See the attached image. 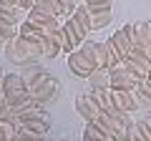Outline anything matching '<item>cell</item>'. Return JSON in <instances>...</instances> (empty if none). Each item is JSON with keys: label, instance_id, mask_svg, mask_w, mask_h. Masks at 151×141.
<instances>
[{"label": "cell", "instance_id": "28", "mask_svg": "<svg viewBox=\"0 0 151 141\" xmlns=\"http://www.w3.org/2000/svg\"><path fill=\"white\" fill-rule=\"evenodd\" d=\"M8 114H10V106H8V101H0V119H5Z\"/></svg>", "mask_w": 151, "mask_h": 141}, {"label": "cell", "instance_id": "14", "mask_svg": "<svg viewBox=\"0 0 151 141\" xmlns=\"http://www.w3.org/2000/svg\"><path fill=\"white\" fill-rule=\"evenodd\" d=\"M83 141H111L108 134L96 124V121H86V129H83Z\"/></svg>", "mask_w": 151, "mask_h": 141}, {"label": "cell", "instance_id": "4", "mask_svg": "<svg viewBox=\"0 0 151 141\" xmlns=\"http://www.w3.org/2000/svg\"><path fill=\"white\" fill-rule=\"evenodd\" d=\"M124 30L131 40V48L151 50V23H131V25H124Z\"/></svg>", "mask_w": 151, "mask_h": 141}, {"label": "cell", "instance_id": "5", "mask_svg": "<svg viewBox=\"0 0 151 141\" xmlns=\"http://www.w3.org/2000/svg\"><path fill=\"white\" fill-rule=\"evenodd\" d=\"M68 68L73 70L78 78H88L93 70H96V63H93V60H88L81 50L76 48V50H70V53H68Z\"/></svg>", "mask_w": 151, "mask_h": 141}, {"label": "cell", "instance_id": "21", "mask_svg": "<svg viewBox=\"0 0 151 141\" xmlns=\"http://www.w3.org/2000/svg\"><path fill=\"white\" fill-rule=\"evenodd\" d=\"M18 35V25H13V23L3 20L0 18V43H8L10 38H15Z\"/></svg>", "mask_w": 151, "mask_h": 141}, {"label": "cell", "instance_id": "32", "mask_svg": "<svg viewBox=\"0 0 151 141\" xmlns=\"http://www.w3.org/2000/svg\"><path fill=\"white\" fill-rule=\"evenodd\" d=\"M0 78H3V68H0Z\"/></svg>", "mask_w": 151, "mask_h": 141}, {"label": "cell", "instance_id": "17", "mask_svg": "<svg viewBox=\"0 0 151 141\" xmlns=\"http://www.w3.org/2000/svg\"><path fill=\"white\" fill-rule=\"evenodd\" d=\"M91 18V30H101L113 20V10H101V13H88Z\"/></svg>", "mask_w": 151, "mask_h": 141}, {"label": "cell", "instance_id": "8", "mask_svg": "<svg viewBox=\"0 0 151 141\" xmlns=\"http://www.w3.org/2000/svg\"><path fill=\"white\" fill-rule=\"evenodd\" d=\"M76 111H78V116H81L83 121H96L98 114H103V111L98 109V103L91 98V93H88V96H78V98H76Z\"/></svg>", "mask_w": 151, "mask_h": 141}, {"label": "cell", "instance_id": "10", "mask_svg": "<svg viewBox=\"0 0 151 141\" xmlns=\"http://www.w3.org/2000/svg\"><path fill=\"white\" fill-rule=\"evenodd\" d=\"M30 10L43 13V15H58L60 20L65 18V10H63V3H60V0H35V5H33Z\"/></svg>", "mask_w": 151, "mask_h": 141}, {"label": "cell", "instance_id": "23", "mask_svg": "<svg viewBox=\"0 0 151 141\" xmlns=\"http://www.w3.org/2000/svg\"><path fill=\"white\" fill-rule=\"evenodd\" d=\"M43 73H45V70L40 68V65H28L25 73H23V81H25V86H30V83L35 81V78H40Z\"/></svg>", "mask_w": 151, "mask_h": 141}, {"label": "cell", "instance_id": "29", "mask_svg": "<svg viewBox=\"0 0 151 141\" xmlns=\"http://www.w3.org/2000/svg\"><path fill=\"white\" fill-rule=\"evenodd\" d=\"M3 5H10V8H18V0H0Z\"/></svg>", "mask_w": 151, "mask_h": 141}, {"label": "cell", "instance_id": "11", "mask_svg": "<svg viewBox=\"0 0 151 141\" xmlns=\"http://www.w3.org/2000/svg\"><path fill=\"white\" fill-rule=\"evenodd\" d=\"M60 25H63V30H65V35H68L70 38V43H73V48H78V45L83 43V40H86V33H83V28L78 25V23L73 20V18H63V23H60Z\"/></svg>", "mask_w": 151, "mask_h": 141}, {"label": "cell", "instance_id": "7", "mask_svg": "<svg viewBox=\"0 0 151 141\" xmlns=\"http://www.w3.org/2000/svg\"><path fill=\"white\" fill-rule=\"evenodd\" d=\"M111 98L113 103H116V109L121 111H136L139 109V98H136L134 91H126V88H111Z\"/></svg>", "mask_w": 151, "mask_h": 141}, {"label": "cell", "instance_id": "26", "mask_svg": "<svg viewBox=\"0 0 151 141\" xmlns=\"http://www.w3.org/2000/svg\"><path fill=\"white\" fill-rule=\"evenodd\" d=\"M88 13H101V10H111V3H93V5H86Z\"/></svg>", "mask_w": 151, "mask_h": 141}, {"label": "cell", "instance_id": "3", "mask_svg": "<svg viewBox=\"0 0 151 141\" xmlns=\"http://www.w3.org/2000/svg\"><path fill=\"white\" fill-rule=\"evenodd\" d=\"M108 78H111V86L108 88H126V91H134V88L139 86V81H141V78L134 76L131 70H126L124 63L111 65V68H108Z\"/></svg>", "mask_w": 151, "mask_h": 141}, {"label": "cell", "instance_id": "30", "mask_svg": "<svg viewBox=\"0 0 151 141\" xmlns=\"http://www.w3.org/2000/svg\"><path fill=\"white\" fill-rule=\"evenodd\" d=\"M0 101H5V93H3V78H0Z\"/></svg>", "mask_w": 151, "mask_h": 141}, {"label": "cell", "instance_id": "31", "mask_svg": "<svg viewBox=\"0 0 151 141\" xmlns=\"http://www.w3.org/2000/svg\"><path fill=\"white\" fill-rule=\"evenodd\" d=\"M146 121H149V124H151V111H149V114H146Z\"/></svg>", "mask_w": 151, "mask_h": 141}, {"label": "cell", "instance_id": "1", "mask_svg": "<svg viewBox=\"0 0 151 141\" xmlns=\"http://www.w3.org/2000/svg\"><path fill=\"white\" fill-rule=\"evenodd\" d=\"M8 58L15 63H30V60L40 58V43L25 38V35H15L8 40Z\"/></svg>", "mask_w": 151, "mask_h": 141}, {"label": "cell", "instance_id": "20", "mask_svg": "<svg viewBox=\"0 0 151 141\" xmlns=\"http://www.w3.org/2000/svg\"><path fill=\"white\" fill-rule=\"evenodd\" d=\"M13 134H15V119L8 114L5 119H0V141H10Z\"/></svg>", "mask_w": 151, "mask_h": 141}, {"label": "cell", "instance_id": "18", "mask_svg": "<svg viewBox=\"0 0 151 141\" xmlns=\"http://www.w3.org/2000/svg\"><path fill=\"white\" fill-rule=\"evenodd\" d=\"M88 81H91L93 88H108L111 86V78H108V68H96L88 76Z\"/></svg>", "mask_w": 151, "mask_h": 141}, {"label": "cell", "instance_id": "25", "mask_svg": "<svg viewBox=\"0 0 151 141\" xmlns=\"http://www.w3.org/2000/svg\"><path fill=\"white\" fill-rule=\"evenodd\" d=\"M106 53H108V68L124 60V58H121V55H119V50H116V48H113V45H111V40H108V38H106Z\"/></svg>", "mask_w": 151, "mask_h": 141}, {"label": "cell", "instance_id": "27", "mask_svg": "<svg viewBox=\"0 0 151 141\" xmlns=\"http://www.w3.org/2000/svg\"><path fill=\"white\" fill-rule=\"evenodd\" d=\"M33 5H35V0H18V8H20V10H25V13L30 10Z\"/></svg>", "mask_w": 151, "mask_h": 141}, {"label": "cell", "instance_id": "24", "mask_svg": "<svg viewBox=\"0 0 151 141\" xmlns=\"http://www.w3.org/2000/svg\"><path fill=\"white\" fill-rule=\"evenodd\" d=\"M134 129L139 134V141H151V124L149 121H136Z\"/></svg>", "mask_w": 151, "mask_h": 141}, {"label": "cell", "instance_id": "22", "mask_svg": "<svg viewBox=\"0 0 151 141\" xmlns=\"http://www.w3.org/2000/svg\"><path fill=\"white\" fill-rule=\"evenodd\" d=\"M93 58H96V65H98V68H108L106 43H93Z\"/></svg>", "mask_w": 151, "mask_h": 141}, {"label": "cell", "instance_id": "16", "mask_svg": "<svg viewBox=\"0 0 151 141\" xmlns=\"http://www.w3.org/2000/svg\"><path fill=\"white\" fill-rule=\"evenodd\" d=\"M0 18L8 23H13V25H18L20 20H25V10H20V8H10V5H3L0 3Z\"/></svg>", "mask_w": 151, "mask_h": 141}, {"label": "cell", "instance_id": "6", "mask_svg": "<svg viewBox=\"0 0 151 141\" xmlns=\"http://www.w3.org/2000/svg\"><path fill=\"white\" fill-rule=\"evenodd\" d=\"M25 20L40 33H50V30H55V28H60V23H63L58 15H43V13H35V10H28Z\"/></svg>", "mask_w": 151, "mask_h": 141}, {"label": "cell", "instance_id": "19", "mask_svg": "<svg viewBox=\"0 0 151 141\" xmlns=\"http://www.w3.org/2000/svg\"><path fill=\"white\" fill-rule=\"evenodd\" d=\"M70 18H73V20L78 23L81 28H83V33H86V35L91 33V18H88V10H86V5H78L73 13H70Z\"/></svg>", "mask_w": 151, "mask_h": 141}, {"label": "cell", "instance_id": "9", "mask_svg": "<svg viewBox=\"0 0 151 141\" xmlns=\"http://www.w3.org/2000/svg\"><path fill=\"white\" fill-rule=\"evenodd\" d=\"M15 129H25V131H30V134H35V136H48V131H50V121H43V119H20L15 124Z\"/></svg>", "mask_w": 151, "mask_h": 141}, {"label": "cell", "instance_id": "2", "mask_svg": "<svg viewBox=\"0 0 151 141\" xmlns=\"http://www.w3.org/2000/svg\"><path fill=\"white\" fill-rule=\"evenodd\" d=\"M60 91V83L55 81L50 73H43L40 78H35V81L28 86V93H30V98L38 103V106H43V103H50L55 101V96H58Z\"/></svg>", "mask_w": 151, "mask_h": 141}, {"label": "cell", "instance_id": "12", "mask_svg": "<svg viewBox=\"0 0 151 141\" xmlns=\"http://www.w3.org/2000/svg\"><path fill=\"white\" fill-rule=\"evenodd\" d=\"M91 98L98 103V109H101L103 114L116 111V103H113V98H111V88H93V91H91Z\"/></svg>", "mask_w": 151, "mask_h": 141}, {"label": "cell", "instance_id": "13", "mask_svg": "<svg viewBox=\"0 0 151 141\" xmlns=\"http://www.w3.org/2000/svg\"><path fill=\"white\" fill-rule=\"evenodd\" d=\"M108 40H111V45H113V48L119 50V55H121V58H126V55L131 53V40H129V35H126V30H124V28H121V30H116Z\"/></svg>", "mask_w": 151, "mask_h": 141}, {"label": "cell", "instance_id": "15", "mask_svg": "<svg viewBox=\"0 0 151 141\" xmlns=\"http://www.w3.org/2000/svg\"><path fill=\"white\" fill-rule=\"evenodd\" d=\"M40 55H45V58H55V55H60V45H58V40H55L50 33H45L43 40H40Z\"/></svg>", "mask_w": 151, "mask_h": 141}]
</instances>
